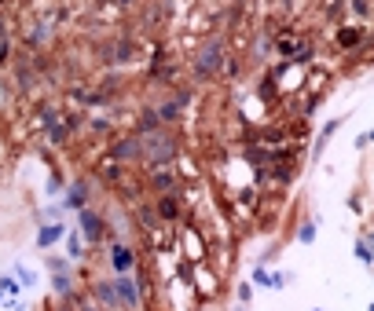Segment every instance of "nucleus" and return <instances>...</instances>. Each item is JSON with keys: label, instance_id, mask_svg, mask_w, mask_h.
<instances>
[{"label": "nucleus", "instance_id": "5", "mask_svg": "<svg viewBox=\"0 0 374 311\" xmlns=\"http://www.w3.org/2000/svg\"><path fill=\"white\" fill-rule=\"evenodd\" d=\"M81 223H85V234H88V238H96V234H99V220H96V212L81 209Z\"/></svg>", "mask_w": 374, "mask_h": 311}, {"label": "nucleus", "instance_id": "4", "mask_svg": "<svg viewBox=\"0 0 374 311\" xmlns=\"http://www.w3.org/2000/svg\"><path fill=\"white\" fill-rule=\"evenodd\" d=\"M338 128H341V117H338V121H330V125H326V128L319 132V143H315V157H319V154H323V147H326V139H330V136H334V132H338Z\"/></svg>", "mask_w": 374, "mask_h": 311}, {"label": "nucleus", "instance_id": "17", "mask_svg": "<svg viewBox=\"0 0 374 311\" xmlns=\"http://www.w3.org/2000/svg\"><path fill=\"white\" fill-rule=\"evenodd\" d=\"M239 311H242V308H239Z\"/></svg>", "mask_w": 374, "mask_h": 311}, {"label": "nucleus", "instance_id": "16", "mask_svg": "<svg viewBox=\"0 0 374 311\" xmlns=\"http://www.w3.org/2000/svg\"><path fill=\"white\" fill-rule=\"evenodd\" d=\"M268 278H272L268 271H253V282H257V286H268Z\"/></svg>", "mask_w": 374, "mask_h": 311}, {"label": "nucleus", "instance_id": "14", "mask_svg": "<svg viewBox=\"0 0 374 311\" xmlns=\"http://www.w3.org/2000/svg\"><path fill=\"white\" fill-rule=\"evenodd\" d=\"M55 289H59V293H70V278L66 275H55Z\"/></svg>", "mask_w": 374, "mask_h": 311}, {"label": "nucleus", "instance_id": "10", "mask_svg": "<svg viewBox=\"0 0 374 311\" xmlns=\"http://www.w3.org/2000/svg\"><path fill=\"white\" fill-rule=\"evenodd\" d=\"M315 231H319L315 223H305V227H301V242H305V246H312V242H315Z\"/></svg>", "mask_w": 374, "mask_h": 311}, {"label": "nucleus", "instance_id": "15", "mask_svg": "<svg viewBox=\"0 0 374 311\" xmlns=\"http://www.w3.org/2000/svg\"><path fill=\"white\" fill-rule=\"evenodd\" d=\"M268 286H272V289H283L286 286V275H272V278H268Z\"/></svg>", "mask_w": 374, "mask_h": 311}, {"label": "nucleus", "instance_id": "8", "mask_svg": "<svg viewBox=\"0 0 374 311\" xmlns=\"http://www.w3.org/2000/svg\"><path fill=\"white\" fill-rule=\"evenodd\" d=\"M356 260L371 263V242H367V238H360V242H356Z\"/></svg>", "mask_w": 374, "mask_h": 311}, {"label": "nucleus", "instance_id": "3", "mask_svg": "<svg viewBox=\"0 0 374 311\" xmlns=\"http://www.w3.org/2000/svg\"><path fill=\"white\" fill-rule=\"evenodd\" d=\"M15 275H18V286H22V289H33L37 286V275L26 267V263H15Z\"/></svg>", "mask_w": 374, "mask_h": 311}, {"label": "nucleus", "instance_id": "12", "mask_svg": "<svg viewBox=\"0 0 374 311\" xmlns=\"http://www.w3.org/2000/svg\"><path fill=\"white\" fill-rule=\"evenodd\" d=\"M249 297H253V286H249V282H239V300L249 304Z\"/></svg>", "mask_w": 374, "mask_h": 311}, {"label": "nucleus", "instance_id": "9", "mask_svg": "<svg viewBox=\"0 0 374 311\" xmlns=\"http://www.w3.org/2000/svg\"><path fill=\"white\" fill-rule=\"evenodd\" d=\"M66 253H70V257H81V238H77V231H70V238H66Z\"/></svg>", "mask_w": 374, "mask_h": 311}, {"label": "nucleus", "instance_id": "2", "mask_svg": "<svg viewBox=\"0 0 374 311\" xmlns=\"http://www.w3.org/2000/svg\"><path fill=\"white\" fill-rule=\"evenodd\" d=\"M62 234H66V231H62L59 223H48V227H41V231H37V249H52L55 242L62 238Z\"/></svg>", "mask_w": 374, "mask_h": 311}, {"label": "nucleus", "instance_id": "7", "mask_svg": "<svg viewBox=\"0 0 374 311\" xmlns=\"http://www.w3.org/2000/svg\"><path fill=\"white\" fill-rule=\"evenodd\" d=\"M81 205H85V187H73L66 194V202H62V209H81Z\"/></svg>", "mask_w": 374, "mask_h": 311}, {"label": "nucleus", "instance_id": "11", "mask_svg": "<svg viewBox=\"0 0 374 311\" xmlns=\"http://www.w3.org/2000/svg\"><path fill=\"white\" fill-rule=\"evenodd\" d=\"M0 293H18V282L11 275H4V278H0Z\"/></svg>", "mask_w": 374, "mask_h": 311}, {"label": "nucleus", "instance_id": "6", "mask_svg": "<svg viewBox=\"0 0 374 311\" xmlns=\"http://www.w3.org/2000/svg\"><path fill=\"white\" fill-rule=\"evenodd\" d=\"M128 263H132V253H128L125 246H118V249H114V267L121 271V275H125V271H128Z\"/></svg>", "mask_w": 374, "mask_h": 311}, {"label": "nucleus", "instance_id": "13", "mask_svg": "<svg viewBox=\"0 0 374 311\" xmlns=\"http://www.w3.org/2000/svg\"><path fill=\"white\" fill-rule=\"evenodd\" d=\"M99 297L107 300V304H114V297H118V293H114V286H110V282H107V286H99Z\"/></svg>", "mask_w": 374, "mask_h": 311}, {"label": "nucleus", "instance_id": "1", "mask_svg": "<svg viewBox=\"0 0 374 311\" xmlns=\"http://www.w3.org/2000/svg\"><path fill=\"white\" fill-rule=\"evenodd\" d=\"M114 293H118L121 300H125L128 308H136V304H139V289L132 286V278H128V275H118V282H114Z\"/></svg>", "mask_w": 374, "mask_h": 311}]
</instances>
